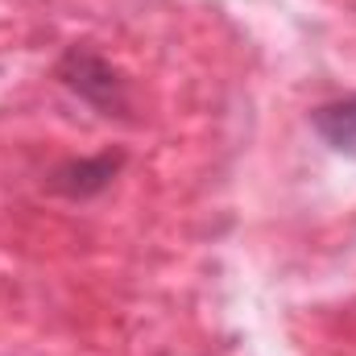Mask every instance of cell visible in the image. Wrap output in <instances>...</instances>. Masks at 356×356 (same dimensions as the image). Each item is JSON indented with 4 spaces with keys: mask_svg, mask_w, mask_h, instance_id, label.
<instances>
[{
    "mask_svg": "<svg viewBox=\"0 0 356 356\" xmlns=\"http://www.w3.org/2000/svg\"><path fill=\"white\" fill-rule=\"evenodd\" d=\"M311 124L315 133L344 158H356V95H344V99H332L323 108L311 112Z\"/></svg>",
    "mask_w": 356,
    "mask_h": 356,
    "instance_id": "3957f363",
    "label": "cell"
},
{
    "mask_svg": "<svg viewBox=\"0 0 356 356\" xmlns=\"http://www.w3.org/2000/svg\"><path fill=\"white\" fill-rule=\"evenodd\" d=\"M58 79L75 91L79 99H88L91 108H99L104 116H124L129 112V91L124 79L88 46H71L58 58Z\"/></svg>",
    "mask_w": 356,
    "mask_h": 356,
    "instance_id": "6da1fadb",
    "label": "cell"
},
{
    "mask_svg": "<svg viewBox=\"0 0 356 356\" xmlns=\"http://www.w3.org/2000/svg\"><path fill=\"white\" fill-rule=\"evenodd\" d=\"M124 154H99V158H71L50 175V191L67 195V199H91L99 195L112 178L120 175Z\"/></svg>",
    "mask_w": 356,
    "mask_h": 356,
    "instance_id": "7a4b0ae2",
    "label": "cell"
}]
</instances>
